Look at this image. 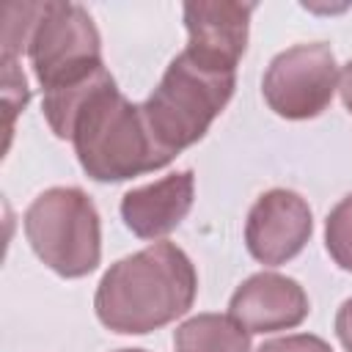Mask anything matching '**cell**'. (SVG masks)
Instances as JSON below:
<instances>
[{
  "instance_id": "18",
  "label": "cell",
  "mask_w": 352,
  "mask_h": 352,
  "mask_svg": "<svg viewBox=\"0 0 352 352\" xmlns=\"http://www.w3.org/2000/svg\"><path fill=\"white\" fill-rule=\"evenodd\" d=\"M118 352H146V349H118Z\"/></svg>"
},
{
  "instance_id": "2",
  "label": "cell",
  "mask_w": 352,
  "mask_h": 352,
  "mask_svg": "<svg viewBox=\"0 0 352 352\" xmlns=\"http://www.w3.org/2000/svg\"><path fill=\"white\" fill-rule=\"evenodd\" d=\"M69 140L82 170L96 182H124L160 170L173 160L154 140L143 107L118 91L113 74H104L77 107Z\"/></svg>"
},
{
  "instance_id": "8",
  "label": "cell",
  "mask_w": 352,
  "mask_h": 352,
  "mask_svg": "<svg viewBox=\"0 0 352 352\" xmlns=\"http://www.w3.org/2000/svg\"><path fill=\"white\" fill-rule=\"evenodd\" d=\"M256 3H184L187 52L214 69L236 72Z\"/></svg>"
},
{
  "instance_id": "16",
  "label": "cell",
  "mask_w": 352,
  "mask_h": 352,
  "mask_svg": "<svg viewBox=\"0 0 352 352\" xmlns=\"http://www.w3.org/2000/svg\"><path fill=\"white\" fill-rule=\"evenodd\" d=\"M336 336L346 352H352V297H346L336 314Z\"/></svg>"
},
{
  "instance_id": "1",
  "label": "cell",
  "mask_w": 352,
  "mask_h": 352,
  "mask_svg": "<svg viewBox=\"0 0 352 352\" xmlns=\"http://www.w3.org/2000/svg\"><path fill=\"white\" fill-rule=\"evenodd\" d=\"M195 292L198 275L187 253L173 242H154L102 275L94 308L107 330L143 336L184 316Z\"/></svg>"
},
{
  "instance_id": "6",
  "label": "cell",
  "mask_w": 352,
  "mask_h": 352,
  "mask_svg": "<svg viewBox=\"0 0 352 352\" xmlns=\"http://www.w3.org/2000/svg\"><path fill=\"white\" fill-rule=\"evenodd\" d=\"M338 88L336 55L327 44H294L278 52L261 80L264 102L289 121L316 118L333 102Z\"/></svg>"
},
{
  "instance_id": "9",
  "label": "cell",
  "mask_w": 352,
  "mask_h": 352,
  "mask_svg": "<svg viewBox=\"0 0 352 352\" xmlns=\"http://www.w3.org/2000/svg\"><path fill=\"white\" fill-rule=\"evenodd\" d=\"M308 311L305 289L280 272L250 275L228 302V316L248 333L292 330L308 316Z\"/></svg>"
},
{
  "instance_id": "12",
  "label": "cell",
  "mask_w": 352,
  "mask_h": 352,
  "mask_svg": "<svg viewBox=\"0 0 352 352\" xmlns=\"http://www.w3.org/2000/svg\"><path fill=\"white\" fill-rule=\"evenodd\" d=\"M47 11V3H6L3 6V60H16L30 47V38Z\"/></svg>"
},
{
  "instance_id": "3",
  "label": "cell",
  "mask_w": 352,
  "mask_h": 352,
  "mask_svg": "<svg viewBox=\"0 0 352 352\" xmlns=\"http://www.w3.org/2000/svg\"><path fill=\"white\" fill-rule=\"evenodd\" d=\"M236 72L214 69L182 50L165 69L160 85L140 104L143 118L170 157L198 143L234 96Z\"/></svg>"
},
{
  "instance_id": "7",
  "label": "cell",
  "mask_w": 352,
  "mask_h": 352,
  "mask_svg": "<svg viewBox=\"0 0 352 352\" xmlns=\"http://www.w3.org/2000/svg\"><path fill=\"white\" fill-rule=\"evenodd\" d=\"M314 217L308 201L294 190H267L256 198L245 223V245L261 264L278 267L294 258L311 239Z\"/></svg>"
},
{
  "instance_id": "17",
  "label": "cell",
  "mask_w": 352,
  "mask_h": 352,
  "mask_svg": "<svg viewBox=\"0 0 352 352\" xmlns=\"http://www.w3.org/2000/svg\"><path fill=\"white\" fill-rule=\"evenodd\" d=\"M338 91H341V102H344V107L352 113V60L341 69V74H338Z\"/></svg>"
},
{
  "instance_id": "13",
  "label": "cell",
  "mask_w": 352,
  "mask_h": 352,
  "mask_svg": "<svg viewBox=\"0 0 352 352\" xmlns=\"http://www.w3.org/2000/svg\"><path fill=\"white\" fill-rule=\"evenodd\" d=\"M324 248L341 270L352 272V192L330 209L324 220Z\"/></svg>"
},
{
  "instance_id": "4",
  "label": "cell",
  "mask_w": 352,
  "mask_h": 352,
  "mask_svg": "<svg viewBox=\"0 0 352 352\" xmlns=\"http://www.w3.org/2000/svg\"><path fill=\"white\" fill-rule=\"evenodd\" d=\"M25 236L60 278H82L99 267V212L80 187H50L36 195L25 212Z\"/></svg>"
},
{
  "instance_id": "5",
  "label": "cell",
  "mask_w": 352,
  "mask_h": 352,
  "mask_svg": "<svg viewBox=\"0 0 352 352\" xmlns=\"http://www.w3.org/2000/svg\"><path fill=\"white\" fill-rule=\"evenodd\" d=\"M28 55L44 91L85 80L104 66L99 30L77 3H47Z\"/></svg>"
},
{
  "instance_id": "10",
  "label": "cell",
  "mask_w": 352,
  "mask_h": 352,
  "mask_svg": "<svg viewBox=\"0 0 352 352\" xmlns=\"http://www.w3.org/2000/svg\"><path fill=\"white\" fill-rule=\"evenodd\" d=\"M195 176L192 170L168 173L151 184L135 187L121 198V217L140 239H160L170 234L192 209Z\"/></svg>"
},
{
  "instance_id": "14",
  "label": "cell",
  "mask_w": 352,
  "mask_h": 352,
  "mask_svg": "<svg viewBox=\"0 0 352 352\" xmlns=\"http://www.w3.org/2000/svg\"><path fill=\"white\" fill-rule=\"evenodd\" d=\"M30 99V88L28 80L22 74V69L16 66V60H3V110H6V148L14 132V118L19 110H25Z\"/></svg>"
},
{
  "instance_id": "11",
  "label": "cell",
  "mask_w": 352,
  "mask_h": 352,
  "mask_svg": "<svg viewBox=\"0 0 352 352\" xmlns=\"http://www.w3.org/2000/svg\"><path fill=\"white\" fill-rule=\"evenodd\" d=\"M173 352H250V333L231 316L198 314L176 327Z\"/></svg>"
},
{
  "instance_id": "15",
  "label": "cell",
  "mask_w": 352,
  "mask_h": 352,
  "mask_svg": "<svg viewBox=\"0 0 352 352\" xmlns=\"http://www.w3.org/2000/svg\"><path fill=\"white\" fill-rule=\"evenodd\" d=\"M258 352H333L330 344L319 336H308V333H294V336H283V338H272L264 341L258 346Z\"/></svg>"
}]
</instances>
